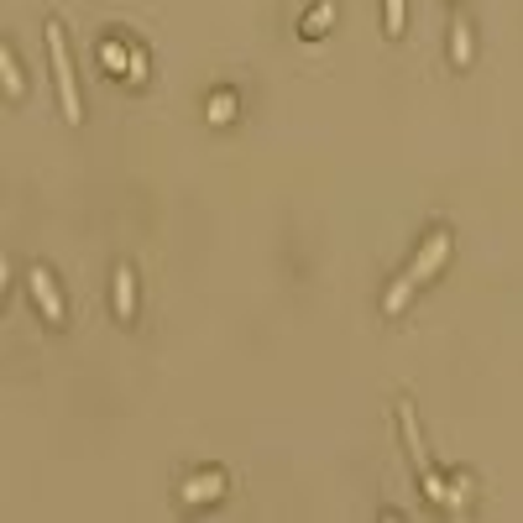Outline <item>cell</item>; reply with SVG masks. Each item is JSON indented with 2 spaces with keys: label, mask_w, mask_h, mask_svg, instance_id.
<instances>
[{
  "label": "cell",
  "mask_w": 523,
  "mask_h": 523,
  "mask_svg": "<svg viewBox=\"0 0 523 523\" xmlns=\"http://www.w3.org/2000/svg\"><path fill=\"white\" fill-rule=\"evenodd\" d=\"M100 63L110 68V74H126V68H131V48H121V42H100Z\"/></svg>",
  "instance_id": "cell-12"
},
{
  "label": "cell",
  "mask_w": 523,
  "mask_h": 523,
  "mask_svg": "<svg viewBox=\"0 0 523 523\" xmlns=\"http://www.w3.org/2000/svg\"><path fill=\"white\" fill-rule=\"evenodd\" d=\"M330 21H335V6H330V0H320V6L304 16V37H325V32H330Z\"/></svg>",
  "instance_id": "cell-11"
},
{
  "label": "cell",
  "mask_w": 523,
  "mask_h": 523,
  "mask_svg": "<svg viewBox=\"0 0 523 523\" xmlns=\"http://www.w3.org/2000/svg\"><path fill=\"white\" fill-rule=\"evenodd\" d=\"M42 37H48V58H53V79H58V100H63V116L79 126V121H84V100H79L74 53H68V32H63V21H48V27H42Z\"/></svg>",
  "instance_id": "cell-3"
},
{
  "label": "cell",
  "mask_w": 523,
  "mask_h": 523,
  "mask_svg": "<svg viewBox=\"0 0 523 523\" xmlns=\"http://www.w3.org/2000/svg\"><path fill=\"white\" fill-rule=\"evenodd\" d=\"M398 429H403V445H408V461H414L419 482H424V497L429 503H456V487H445V476L435 471L424 450V435H419V419H414V403H398Z\"/></svg>",
  "instance_id": "cell-2"
},
{
  "label": "cell",
  "mask_w": 523,
  "mask_h": 523,
  "mask_svg": "<svg viewBox=\"0 0 523 523\" xmlns=\"http://www.w3.org/2000/svg\"><path fill=\"white\" fill-rule=\"evenodd\" d=\"M147 74H152L147 53H142V48H131V68H126V79H131V84H147Z\"/></svg>",
  "instance_id": "cell-13"
},
{
  "label": "cell",
  "mask_w": 523,
  "mask_h": 523,
  "mask_svg": "<svg viewBox=\"0 0 523 523\" xmlns=\"http://www.w3.org/2000/svg\"><path fill=\"white\" fill-rule=\"evenodd\" d=\"M0 79H6V95H27V74H21L11 42H0Z\"/></svg>",
  "instance_id": "cell-8"
},
{
  "label": "cell",
  "mask_w": 523,
  "mask_h": 523,
  "mask_svg": "<svg viewBox=\"0 0 523 523\" xmlns=\"http://www.w3.org/2000/svg\"><path fill=\"white\" fill-rule=\"evenodd\" d=\"M27 283H32V299H37V309L48 314V325H63L68 314H63V293H58V278L48 267H32L27 272Z\"/></svg>",
  "instance_id": "cell-4"
},
{
  "label": "cell",
  "mask_w": 523,
  "mask_h": 523,
  "mask_svg": "<svg viewBox=\"0 0 523 523\" xmlns=\"http://www.w3.org/2000/svg\"><path fill=\"white\" fill-rule=\"evenodd\" d=\"M445 257H450V231H435V236H429V241L419 246V257L408 262V272H403V278H398L388 293H382V309H388V314H398L408 299H414V288H419L424 278H435V272L445 267Z\"/></svg>",
  "instance_id": "cell-1"
},
{
  "label": "cell",
  "mask_w": 523,
  "mask_h": 523,
  "mask_svg": "<svg viewBox=\"0 0 523 523\" xmlns=\"http://www.w3.org/2000/svg\"><path fill=\"white\" fill-rule=\"evenodd\" d=\"M178 497H184V503H194V508H199V503H220V497H225V471H215V466H210V471H194L189 482L178 487Z\"/></svg>",
  "instance_id": "cell-5"
},
{
  "label": "cell",
  "mask_w": 523,
  "mask_h": 523,
  "mask_svg": "<svg viewBox=\"0 0 523 523\" xmlns=\"http://www.w3.org/2000/svg\"><path fill=\"white\" fill-rule=\"evenodd\" d=\"M236 110H241V100L231 95V89H215L210 105H204V116H210V126H231V121H236Z\"/></svg>",
  "instance_id": "cell-7"
},
{
  "label": "cell",
  "mask_w": 523,
  "mask_h": 523,
  "mask_svg": "<svg viewBox=\"0 0 523 523\" xmlns=\"http://www.w3.org/2000/svg\"><path fill=\"white\" fill-rule=\"evenodd\" d=\"M471 53H476V42H471V21H456V27H450V58L466 68Z\"/></svg>",
  "instance_id": "cell-9"
},
{
  "label": "cell",
  "mask_w": 523,
  "mask_h": 523,
  "mask_svg": "<svg viewBox=\"0 0 523 523\" xmlns=\"http://www.w3.org/2000/svg\"><path fill=\"white\" fill-rule=\"evenodd\" d=\"M382 27H388V37L408 32V0H382Z\"/></svg>",
  "instance_id": "cell-10"
},
{
  "label": "cell",
  "mask_w": 523,
  "mask_h": 523,
  "mask_svg": "<svg viewBox=\"0 0 523 523\" xmlns=\"http://www.w3.org/2000/svg\"><path fill=\"white\" fill-rule=\"evenodd\" d=\"M136 314V278H131V267L121 262L116 267V320H131Z\"/></svg>",
  "instance_id": "cell-6"
}]
</instances>
